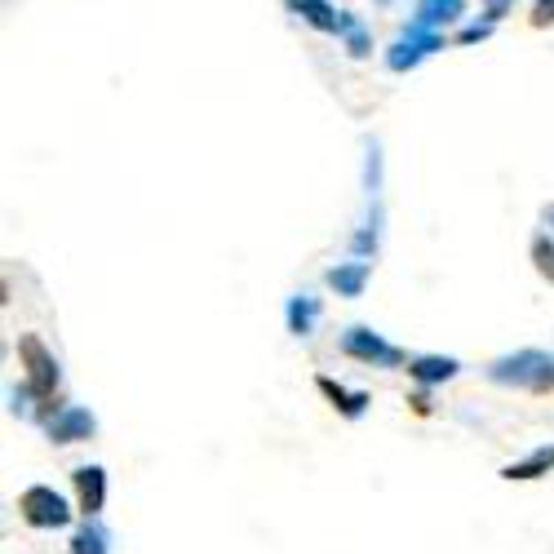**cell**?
Here are the masks:
<instances>
[{"label":"cell","instance_id":"obj_1","mask_svg":"<svg viewBox=\"0 0 554 554\" xmlns=\"http://www.w3.org/2000/svg\"><path fill=\"white\" fill-rule=\"evenodd\" d=\"M492 382H523V386H532V391H546V386H554V364L537 351H523L515 359L492 364Z\"/></svg>","mask_w":554,"mask_h":554},{"label":"cell","instance_id":"obj_2","mask_svg":"<svg viewBox=\"0 0 554 554\" xmlns=\"http://www.w3.org/2000/svg\"><path fill=\"white\" fill-rule=\"evenodd\" d=\"M18 355H23V364H27V386H32V395L49 399V395H54V386H58L54 355L40 346V337H23V342H18Z\"/></svg>","mask_w":554,"mask_h":554},{"label":"cell","instance_id":"obj_3","mask_svg":"<svg viewBox=\"0 0 554 554\" xmlns=\"http://www.w3.org/2000/svg\"><path fill=\"white\" fill-rule=\"evenodd\" d=\"M18 510H23V519L36 523V528H63V523H67L63 497L49 492V488H27L23 497H18Z\"/></svg>","mask_w":554,"mask_h":554},{"label":"cell","instance_id":"obj_4","mask_svg":"<svg viewBox=\"0 0 554 554\" xmlns=\"http://www.w3.org/2000/svg\"><path fill=\"white\" fill-rule=\"evenodd\" d=\"M342 346H346V355L368 359V364H399V351H391L386 342H377V337L364 333V328H351V333L342 337Z\"/></svg>","mask_w":554,"mask_h":554},{"label":"cell","instance_id":"obj_5","mask_svg":"<svg viewBox=\"0 0 554 554\" xmlns=\"http://www.w3.org/2000/svg\"><path fill=\"white\" fill-rule=\"evenodd\" d=\"M430 49H439V36H430L426 27H413V32H408V36L395 45V54H391V67H395V71L413 67L422 54H430Z\"/></svg>","mask_w":554,"mask_h":554},{"label":"cell","instance_id":"obj_6","mask_svg":"<svg viewBox=\"0 0 554 554\" xmlns=\"http://www.w3.org/2000/svg\"><path fill=\"white\" fill-rule=\"evenodd\" d=\"M49 435H54L58 444H71V439H89V435H94V417H89L85 408H71V413H63L54 426H49Z\"/></svg>","mask_w":554,"mask_h":554},{"label":"cell","instance_id":"obj_7","mask_svg":"<svg viewBox=\"0 0 554 554\" xmlns=\"http://www.w3.org/2000/svg\"><path fill=\"white\" fill-rule=\"evenodd\" d=\"M466 9V0H422L417 5V23L413 27H435V23H453V18Z\"/></svg>","mask_w":554,"mask_h":554},{"label":"cell","instance_id":"obj_8","mask_svg":"<svg viewBox=\"0 0 554 554\" xmlns=\"http://www.w3.org/2000/svg\"><path fill=\"white\" fill-rule=\"evenodd\" d=\"M76 488H80V510H85V515L102 510V470H94V466L76 470Z\"/></svg>","mask_w":554,"mask_h":554},{"label":"cell","instance_id":"obj_9","mask_svg":"<svg viewBox=\"0 0 554 554\" xmlns=\"http://www.w3.org/2000/svg\"><path fill=\"white\" fill-rule=\"evenodd\" d=\"M289 5L302 9L306 23H315L320 32H337V27H342V18L333 14V5H328V0H289Z\"/></svg>","mask_w":554,"mask_h":554},{"label":"cell","instance_id":"obj_10","mask_svg":"<svg viewBox=\"0 0 554 554\" xmlns=\"http://www.w3.org/2000/svg\"><path fill=\"white\" fill-rule=\"evenodd\" d=\"M364 275H368V266L364 262H355V266H337L328 280H333V289L337 293H346V297H355L359 289H364Z\"/></svg>","mask_w":554,"mask_h":554},{"label":"cell","instance_id":"obj_11","mask_svg":"<svg viewBox=\"0 0 554 554\" xmlns=\"http://www.w3.org/2000/svg\"><path fill=\"white\" fill-rule=\"evenodd\" d=\"M550 466H554V448H541L537 457H528V461H519V466H510L506 479H537L541 470H550Z\"/></svg>","mask_w":554,"mask_h":554},{"label":"cell","instance_id":"obj_12","mask_svg":"<svg viewBox=\"0 0 554 554\" xmlns=\"http://www.w3.org/2000/svg\"><path fill=\"white\" fill-rule=\"evenodd\" d=\"M457 364L453 359H417L413 364V377H422V382H444V377H453Z\"/></svg>","mask_w":554,"mask_h":554},{"label":"cell","instance_id":"obj_13","mask_svg":"<svg viewBox=\"0 0 554 554\" xmlns=\"http://www.w3.org/2000/svg\"><path fill=\"white\" fill-rule=\"evenodd\" d=\"M320 391H324L328 399H337V408H342V413H351V417H355V413H359V408H364V404H368V399H364V395H346V391H342V386H333V382H328V377H320Z\"/></svg>","mask_w":554,"mask_h":554},{"label":"cell","instance_id":"obj_14","mask_svg":"<svg viewBox=\"0 0 554 554\" xmlns=\"http://www.w3.org/2000/svg\"><path fill=\"white\" fill-rule=\"evenodd\" d=\"M532 258H537V271H541V275H550V280H554V244L546 240V235H541V240L532 244Z\"/></svg>","mask_w":554,"mask_h":554},{"label":"cell","instance_id":"obj_15","mask_svg":"<svg viewBox=\"0 0 554 554\" xmlns=\"http://www.w3.org/2000/svg\"><path fill=\"white\" fill-rule=\"evenodd\" d=\"M71 554H102V532L98 528L76 532V550H71Z\"/></svg>","mask_w":554,"mask_h":554},{"label":"cell","instance_id":"obj_16","mask_svg":"<svg viewBox=\"0 0 554 554\" xmlns=\"http://www.w3.org/2000/svg\"><path fill=\"white\" fill-rule=\"evenodd\" d=\"M289 320H293L297 333H306V328H311V320H315V302H293Z\"/></svg>","mask_w":554,"mask_h":554},{"label":"cell","instance_id":"obj_17","mask_svg":"<svg viewBox=\"0 0 554 554\" xmlns=\"http://www.w3.org/2000/svg\"><path fill=\"white\" fill-rule=\"evenodd\" d=\"M532 23H537V27L554 23V0H537V14H532Z\"/></svg>","mask_w":554,"mask_h":554},{"label":"cell","instance_id":"obj_18","mask_svg":"<svg viewBox=\"0 0 554 554\" xmlns=\"http://www.w3.org/2000/svg\"><path fill=\"white\" fill-rule=\"evenodd\" d=\"M506 5H510V0H488V14L501 18V14H506Z\"/></svg>","mask_w":554,"mask_h":554}]
</instances>
